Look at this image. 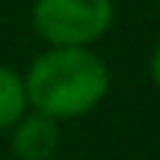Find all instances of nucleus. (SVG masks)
I'll list each match as a JSON object with an SVG mask.
<instances>
[{"label":"nucleus","mask_w":160,"mask_h":160,"mask_svg":"<svg viewBox=\"0 0 160 160\" xmlns=\"http://www.w3.org/2000/svg\"><path fill=\"white\" fill-rule=\"evenodd\" d=\"M27 86L24 77L9 65H0V131L15 128V122L27 113Z\"/></svg>","instance_id":"20e7f679"},{"label":"nucleus","mask_w":160,"mask_h":160,"mask_svg":"<svg viewBox=\"0 0 160 160\" xmlns=\"http://www.w3.org/2000/svg\"><path fill=\"white\" fill-rule=\"evenodd\" d=\"M113 0H36L33 30L51 48H89L113 27Z\"/></svg>","instance_id":"f03ea898"},{"label":"nucleus","mask_w":160,"mask_h":160,"mask_svg":"<svg viewBox=\"0 0 160 160\" xmlns=\"http://www.w3.org/2000/svg\"><path fill=\"white\" fill-rule=\"evenodd\" d=\"M59 148L57 119L42 113H24L12 128V151L18 160H51Z\"/></svg>","instance_id":"7ed1b4c3"},{"label":"nucleus","mask_w":160,"mask_h":160,"mask_svg":"<svg viewBox=\"0 0 160 160\" xmlns=\"http://www.w3.org/2000/svg\"><path fill=\"white\" fill-rule=\"evenodd\" d=\"M151 80H154V86L160 89V42H157L154 53H151Z\"/></svg>","instance_id":"39448f33"},{"label":"nucleus","mask_w":160,"mask_h":160,"mask_svg":"<svg viewBox=\"0 0 160 160\" xmlns=\"http://www.w3.org/2000/svg\"><path fill=\"white\" fill-rule=\"evenodd\" d=\"M27 101L51 119H80L110 92V68L92 48H51L24 74Z\"/></svg>","instance_id":"f257e3e1"}]
</instances>
